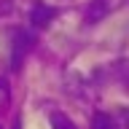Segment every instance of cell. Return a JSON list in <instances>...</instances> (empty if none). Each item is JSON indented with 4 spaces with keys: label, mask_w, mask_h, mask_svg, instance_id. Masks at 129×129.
<instances>
[{
    "label": "cell",
    "mask_w": 129,
    "mask_h": 129,
    "mask_svg": "<svg viewBox=\"0 0 129 129\" xmlns=\"http://www.w3.org/2000/svg\"><path fill=\"white\" fill-rule=\"evenodd\" d=\"M129 0H91L86 8V22L89 24H97V22H102L105 16H110L116 14L118 8H124Z\"/></svg>",
    "instance_id": "1"
},
{
    "label": "cell",
    "mask_w": 129,
    "mask_h": 129,
    "mask_svg": "<svg viewBox=\"0 0 129 129\" xmlns=\"http://www.w3.org/2000/svg\"><path fill=\"white\" fill-rule=\"evenodd\" d=\"M108 116H110L113 129H129V108H116Z\"/></svg>",
    "instance_id": "2"
},
{
    "label": "cell",
    "mask_w": 129,
    "mask_h": 129,
    "mask_svg": "<svg viewBox=\"0 0 129 129\" xmlns=\"http://www.w3.org/2000/svg\"><path fill=\"white\" fill-rule=\"evenodd\" d=\"M54 14H56L54 8H48V6H38V8H35V14H32V22L38 24V27H43V24H48V19H51Z\"/></svg>",
    "instance_id": "3"
},
{
    "label": "cell",
    "mask_w": 129,
    "mask_h": 129,
    "mask_svg": "<svg viewBox=\"0 0 129 129\" xmlns=\"http://www.w3.org/2000/svg\"><path fill=\"white\" fill-rule=\"evenodd\" d=\"M51 126L54 129H75V124H73L64 113H51Z\"/></svg>",
    "instance_id": "4"
},
{
    "label": "cell",
    "mask_w": 129,
    "mask_h": 129,
    "mask_svg": "<svg viewBox=\"0 0 129 129\" xmlns=\"http://www.w3.org/2000/svg\"><path fill=\"white\" fill-rule=\"evenodd\" d=\"M91 129H113L110 116H108V113H97V116H94V124H91Z\"/></svg>",
    "instance_id": "5"
},
{
    "label": "cell",
    "mask_w": 129,
    "mask_h": 129,
    "mask_svg": "<svg viewBox=\"0 0 129 129\" xmlns=\"http://www.w3.org/2000/svg\"><path fill=\"white\" fill-rule=\"evenodd\" d=\"M6 105H8V83L0 78V110H3Z\"/></svg>",
    "instance_id": "6"
},
{
    "label": "cell",
    "mask_w": 129,
    "mask_h": 129,
    "mask_svg": "<svg viewBox=\"0 0 129 129\" xmlns=\"http://www.w3.org/2000/svg\"><path fill=\"white\" fill-rule=\"evenodd\" d=\"M0 129H3V126H0Z\"/></svg>",
    "instance_id": "7"
}]
</instances>
